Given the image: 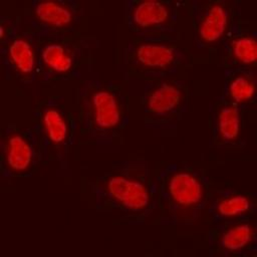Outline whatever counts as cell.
Wrapping results in <instances>:
<instances>
[{"label":"cell","instance_id":"obj_1","mask_svg":"<svg viewBox=\"0 0 257 257\" xmlns=\"http://www.w3.org/2000/svg\"><path fill=\"white\" fill-rule=\"evenodd\" d=\"M96 211L116 215L128 224H142L158 207V178L147 160L113 163L89 184Z\"/></svg>","mask_w":257,"mask_h":257},{"label":"cell","instance_id":"obj_2","mask_svg":"<svg viewBox=\"0 0 257 257\" xmlns=\"http://www.w3.org/2000/svg\"><path fill=\"white\" fill-rule=\"evenodd\" d=\"M76 117L80 136L99 147H112L130 120L128 99L110 81L86 77L76 89Z\"/></svg>","mask_w":257,"mask_h":257},{"label":"cell","instance_id":"obj_3","mask_svg":"<svg viewBox=\"0 0 257 257\" xmlns=\"http://www.w3.org/2000/svg\"><path fill=\"white\" fill-rule=\"evenodd\" d=\"M159 222L163 226H190L200 219L210 194L205 172L185 163H170L157 173Z\"/></svg>","mask_w":257,"mask_h":257},{"label":"cell","instance_id":"obj_4","mask_svg":"<svg viewBox=\"0 0 257 257\" xmlns=\"http://www.w3.org/2000/svg\"><path fill=\"white\" fill-rule=\"evenodd\" d=\"M126 88L138 99L148 128L165 136L177 130L189 105V90L184 79L127 75Z\"/></svg>","mask_w":257,"mask_h":257},{"label":"cell","instance_id":"obj_5","mask_svg":"<svg viewBox=\"0 0 257 257\" xmlns=\"http://www.w3.org/2000/svg\"><path fill=\"white\" fill-rule=\"evenodd\" d=\"M33 124L40 139L43 163H55L67 170L79 128L64 97L51 96L42 101L34 112Z\"/></svg>","mask_w":257,"mask_h":257},{"label":"cell","instance_id":"obj_6","mask_svg":"<svg viewBox=\"0 0 257 257\" xmlns=\"http://www.w3.org/2000/svg\"><path fill=\"white\" fill-rule=\"evenodd\" d=\"M38 52V75L43 82L68 81L82 77L91 66L95 40L88 36L35 40Z\"/></svg>","mask_w":257,"mask_h":257},{"label":"cell","instance_id":"obj_7","mask_svg":"<svg viewBox=\"0 0 257 257\" xmlns=\"http://www.w3.org/2000/svg\"><path fill=\"white\" fill-rule=\"evenodd\" d=\"M124 20L134 39L177 43L179 8L173 1L126 0Z\"/></svg>","mask_w":257,"mask_h":257},{"label":"cell","instance_id":"obj_8","mask_svg":"<svg viewBox=\"0 0 257 257\" xmlns=\"http://www.w3.org/2000/svg\"><path fill=\"white\" fill-rule=\"evenodd\" d=\"M187 53L173 43L130 40L122 52V63L130 76L170 78L188 64Z\"/></svg>","mask_w":257,"mask_h":257},{"label":"cell","instance_id":"obj_9","mask_svg":"<svg viewBox=\"0 0 257 257\" xmlns=\"http://www.w3.org/2000/svg\"><path fill=\"white\" fill-rule=\"evenodd\" d=\"M84 8L75 0H33L24 16L26 31L35 40L77 34Z\"/></svg>","mask_w":257,"mask_h":257},{"label":"cell","instance_id":"obj_10","mask_svg":"<svg viewBox=\"0 0 257 257\" xmlns=\"http://www.w3.org/2000/svg\"><path fill=\"white\" fill-rule=\"evenodd\" d=\"M0 46L4 78L33 83L38 76L37 44L26 30H21L19 18L1 16Z\"/></svg>","mask_w":257,"mask_h":257},{"label":"cell","instance_id":"obj_11","mask_svg":"<svg viewBox=\"0 0 257 257\" xmlns=\"http://www.w3.org/2000/svg\"><path fill=\"white\" fill-rule=\"evenodd\" d=\"M1 176L4 180L28 177L43 163L38 133L31 126L8 124L1 134Z\"/></svg>","mask_w":257,"mask_h":257},{"label":"cell","instance_id":"obj_12","mask_svg":"<svg viewBox=\"0 0 257 257\" xmlns=\"http://www.w3.org/2000/svg\"><path fill=\"white\" fill-rule=\"evenodd\" d=\"M209 254L223 257L255 256L257 228L251 219H242L213 225L208 232Z\"/></svg>","mask_w":257,"mask_h":257},{"label":"cell","instance_id":"obj_13","mask_svg":"<svg viewBox=\"0 0 257 257\" xmlns=\"http://www.w3.org/2000/svg\"><path fill=\"white\" fill-rule=\"evenodd\" d=\"M191 16L195 45L203 49L222 41L233 18V11L225 1L193 0Z\"/></svg>","mask_w":257,"mask_h":257},{"label":"cell","instance_id":"obj_14","mask_svg":"<svg viewBox=\"0 0 257 257\" xmlns=\"http://www.w3.org/2000/svg\"><path fill=\"white\" fill-rule=\"evenodd\" d=\"M211 111V145L218 149L240 146L244 111L241 106L218 97L210 106Z\"/></svg>","mask_w":257,"mask_h":257},{"label":"cell","instance_id":"obj_15","mask_svg":"<svg viewBox=\"0 0 257 257\" xmlns=\"http://www.w3.org/2000/svg\"><path fill=\"white\" fill-rule=\"evenodd\" d=\"M206 212L212 225L250 219L256 212V201L234 188L214 189L210 191Z\"/></svg>","mask_w":257,"mask_h":257},{"label":"cell","instance_id":"obj_16","mask_svg":"<svg viewBox=\"0 0 257 257\" xmlns=\"http://www.w3.org/2000/svg\"><path fill=\"white\" fill-rule=\"evenodd\" d=\"M222 42L227 67H254L257 60L256 30L246 26L241 19L232 18Z\"/></svg>","mask_w":257,"mask_h":257},{"label":"cell","instance_id":"obj_17","mask_svg":"<svg viewBox=\"0 0 257 257\" xmlns=\"http://www.w3.org/2000/svg\"><path fill=\"white\" fill-rule=\"evenodd\" d=\"M257 72L254 67H227L219 97L233 102L245 110L256 98Z\"/></svg>","mask_w":257,"mask_h":257}]
</instances>
